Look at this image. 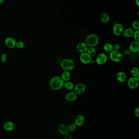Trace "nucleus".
Wrapping results in <instances>:
<instances>
[{"instance_id":"nucleus-14","label":"nucleus","mask_w":139,"mask_h":139,"mask_svg":"<svg viewBox=\"0 0 139 139\" xmlns=\"http://www.w3.org/2000/svg\"><path fill=\"white\" fill-rule=\"evenodd\" d=\"M3 128L8 132H12L14 130L15 125L14 123L11 121H7L4 123Z\"/></svg>"},{"instance_id":"nucleus-8","label":"nucleus","mask_w":139,"mask_h":139,"mask_svg":"<svg viewBox=\"0 0 139 139\" xmlns=\"http://www.w3.org/2000/svg\"><path fill=\"white\" fill-rule=\"evenodd\" d=\"M108 58L107 55L103 53H100L97 56L96 59V62L99 65H102L106 63Z\"/></svg>"},{"instance_id":"nucleus-32","label":"nucleus","mask_w":139,"mask_h":139,"mask_svg":"<svg viewBox=\"0 0 139 139\" xmlns=\"http://www.w3.org/2000/svg\"><path fill=\"white\" fill-rule=\"evenodd\" d=\"M64 139H72V138L71 135H70L69 134H66L65 135Z\"/></svg>"},{"instance_id":"nucleus-29","label":"nucleus","mask_w":139,"mask_h":139,"mask_svg":"<svg viewBox=\"0 0 139 139\" xmlns=\"http://www.w3.org/2000/svg\"><path fill=\"white\" fill-rule=\"evenodd\" d=\"M76 125L74 123H72L71 124H70V126H68V129L70 131L73 132L75 130V129L76 128Z\"/></svg>"},{"instance_id":"nucleus-21","label":"nucleus","mask_w":139,"mask_h":139,"mask_svg":"<svg viewBox=\"0 0 139 139\" xmlns=\"http://www.w3.org/2000/svg\"><path fill=\"white\" fill-rule=\"evenodd\" d=\"M63 86H64V88L66 90H71L74 89V85L72 82L67 81V82H64Z\"/></svg>"},{"instance_id":"nucleus-4","label":"nucleus","mask_w":139,"mask_h":139,"mask_svg":"<svg viewBox=\"0 0 139 139\" xmlns=\"http://www.w3.org/2000/svg\"><path fill=\"white\" fill-rule=\"evenodd\" d=\"M109 56L111 60L113 62H120L123 59V56L122 53L119 50H113L110 52Z\"/></svg>"},{"instance_id":"nucleus-3","label":"nucleus","mask_w":139,"mask_h":139,"mask_svg":"<svg viewBox=\"0 0 139 139\" xmlns=\"http://www.w3.org/2000/svg\"><path fill=\"white\" fill-rule=\"evenodd\" d=\"M99 42V38L95 34H92L86 37L85 43L89 47H95Z\"/></svg>"},{"instance_id":"nucleus-2","label":"nucleus","mask_w":139,"mask_h":139,"mask_svg":"<svg viewBox=\"0 0 139 139\" xmlns=\"http://www.w3.org/2000/svg\"><path fill=\"white\" fill-rule=\"evenodd\" d=\"M74 62L71 59H65L61 62L60 66L64 71H70L74 68Z\"/></svg>"},{"instance_id":"nucleus-18","label":"nucleus","mask_w":139,"mask_h":139,"mask_svg":"<svg viewBox=\"0 0 139 139\" xmlns=\"http://www.w3.org/2000/svg\"><path fill=\"white\" fill-rule=\"evenodd\" d=\"M122 33L124 37L126 38H129L133 36L134 30L132 28H127L123 30Z\"/></svg>"},{"instance_id":"nucleus-35","label":"nucleus","mask_w":139,"mask_h":139,"mask_svg":"<svg viewBox=\"0 0 139 139\" xmlns=\"http://www.w3.org/2000/svg\"><path fill=\"white\" fill-rule=\"evenodd\" d=\"M94 61H93V60H91V64H94Z\"/></svg>"},{"instance_id":"nucleus-15","label":"nucleus","mask_w":139,"mask_h":139,"mask_svg":"<svg viewBox=\"0 0 139 139\" xmlns=\"http://www.w3.org/2000/svg\"><path fill=\"white\" fill-rule=\"evenodd\" d=\"M130 50L133 53H136L139 50V43L138 42H133L130 44Z\"/></svg>"},{"instance_id":"nucleus-5","label":"nucleus","mask_w":139,"mask_h":139,"mask_svg":"<svg viewBox=\"0 0 139 139\" xmlns=\"http://www.w3.org/2000/svg\"><path fill=\"white\" fill-rule=\"evenodd\" d=\"M139 80L136 77H130L128 81V86L130 89L132 90L135 89L138 87L139 85Z\"/></svg>"},{"instance_id":"nucleus-13","label":"nucleus","mask_w":139,"mask_h":139,"mask_svg":"<svg viewBox=\"0 0 139 139\" xmlns=\"http://www.w3.org/2000/svg\"><path fill=\"white\" fill-rule=\"evenodd\" d=\"M77 98V94L74 92H71L66 94L65 95V99L69 102L74 101Z\"/></svg>"},{"instance_id":"nucleus-36","label":"nucleus","mask_w":139,"mask_h":139,"mask_svg":"<svg viewBox=\"0 0 139 139\" xmlns=\"http://www.w3.org/2000/svg\"><path fill=\"white\" fill-rule=\"evenodd\" d=\"M45 0V1H49V0Z\"/></svg>"},{"instance_id":"nucleus-27","label":"nucleus","mask_w":139,"mask_h":139,"mask_svg":"<svg viewBox=\"0 0 139 139\" xmlns=\"http://www.w3.org/2000/svg\"><path fill=\"white\" fill-rule=\"evenodd\" d=\"M132 27L135 30H138L139 29V22L138 21L135 20L132 23Z\"/></svg>"},{"instance_id":"nucleus-1","label":"nucleus","mask_w":139,"mask_h":139,"mask_svg":"<svg viewBox=\"0 0 139 139\" xmlns=\"http://www.w3.org/2000/svg\"><path fill=\"white\" fill-rule=\"evenodd\" d=\"M64 82L60 76H53L50 80L49 86L53 90H60L64 86Z\"/></svg>"},{"instance_id":"nucleus-9","label":"nucleus","mask_w":139,"mask_h":139,"mask_svg":"<svg viewBox=\"0 0 139 139\" xmlns=\"http://www.w3.org/2000/svg\"><path fill=\"white\" fill-rule=\"evenodd\" d=\"M74 92L77 94H81L85 92L86 90V87L84 84L79 83L74 86Z\"/></svg>"},{"instance_id":"nucleus-30","label":"nucleus","mask_w":139,"mask_h":139,"mask_svg":"<svg viewBox=\"0 0 139 139\" xmlns=\"http://www.w3.org/2000/svg\"><path fill=\"white\" fill-rule=\"evenodd\" d=\"M113 50H119L120 48V46L118 44H115L113 46Z\"/></svg>"},{"instance_id":"nucleus-6","label":"nucleus","mask_w":139,"mask_h":139,"mask_svg":"<svg viewBox=\"0 0 139 139\" xmlns=\"http://www.w3.org/2000/svg\"><path fill=\"white\" fill-rule=\"evenodd\" d=\"M80 60L82 63L85 64H88L91 63L92 58L87 52L81 53L80 56Z\"/></svg>"},{"instance_id":"nucleus-26","label":"nucleus","mask_w":139,"mask_h":139,"mask_svg":"<svg viewBox=\"0 0 139 139\" xmlns=\"http://www.w3.org/2000/svg\"><path fill=\"white\" fill-rule=\"evenodd\" d=\"M134 39L135 40V41L139 42V30H136L135 32H134L133 34Z\"/></svg>"},{"instance_id":"nucleus-20","label":"nucleus","mask_w":139,"mask_h":139,"mask_svg":"<svg viewBox=\"0 0 139 139\" xmlns=\"http://www.w3.org/2000/svg\"><path fill=\"white\" fill-rule=\"evenodd\" d=\"M109 19H110L109 16V14L106 13L103 14L101 16V21L102 22V23H104V24L107 23L109 22Z\"/></svg>"},{"instance_id":"nucleus-12","label":"nucleus","mask_w":139,"mask_h":139,"mask_svg":"<svg viewBox=\"0 0 139 139\" xmlns=\"http://www.w3.org/2000/svg\"><path fill=\"white\" fill-rule=\"evenodd\" d=\"M58 130L60 134L62 135H66L69 132L68 126L66 124L62 123L60 124L58 127Z\"/></svg>"},{"instance_id":"nucleus-17","label":"nucleus","mask_w":139,"mask_h":139,"mask_svg":"<svg viewBox=\"0 0 139 139\" xmlns=\"http://www.w3.org/2000/svg\"><path fill=\"white\" fill-rule=\"evenodd\" d=\"M116 78L119 82L121 83H123L126 80V74L123 72H119L117 74Z\"/></svg>"},{"instance_id":"nucleus-31","label":"nucleus","mask_w":139,"mask_h":139,"mask_svg":"<svg viewBox=\"0 0 139 139\" xmlns=\"http://www.w3.org/2000/svg\"><path fill=\"white\" fill-rule=\"evenodd\" d=\"M135 114L137 117H139V108H136L135 110Z\"/></svg>"},{"instance_id":"nucleus-11","label":"nucleus","mask_w":139,"mask_h":139,"mask_svg":"<svg viewBox=\"0 0 139 139\" xmlns=\"http://www.w3.org/2000/svg\"><path fill=\"white\" fill-rule=\"evenodd\" d=\"M88 46L85 42H81L78 44L76 46V50L78 52L84 53L87 52Z\"/></svg>"},{"instance_id":"nucleus-25","label":"nucleus","mask_w":139,"mask_h":139,"mask_svg":"<svg viewBox=\"0 0 139 139\" xmlns=\"http://www.w3.org/2000/svg\"><path fill=\"white\" fill-rule=\"evenodd\" d=\"M25 46V44L23 42L21 41L16 42V47L19 49H22Z\"/></svg>"},{"instance_id":"nucleus-28","label":"nucleus","mask_w":139,"mask_h":139,"mask_svg":"<svg viewBox=\"0 0 139 139\" xmlns=\"http://www.w3.org/2000/svg\"><path fill=\"white\" fill-rule=\"evenodd\" d=\"M7 59V55L5 52L3 53L1 58V62L2 63H4L6 61Z\"/></svg>"},{"instance_id":"nucleus-7","label":"nucleus","mask_w":139,"mask_h":139,"mask_svg":"<svg viewBox=\"0 0 139 139\" xmlns=\"http://www.w3.org/2000/svg\"><path fill=\"white\" fill-rule=\"evenodd\" d=\"M124 27L123 25L120 23H116L114 24L113 28V31L114 35L116 36H120L123 32Z\"/></svg>"},{"instance_id":"nucleus-23","label":"nucleus","mask_w":139,"mask_h":139,"mask_svg":"<svg viewBox=\"0 0 139 139\" xmlns=\"http://www.w3.org/2000/svg\"><path fill=\"white\" fill-rule=\"evenodd\" d=\"M103 49L107 52H111L113 50V46L111 44L106 43L104 45Z\"/></svg>"},{"instance_id":"nucleus-34","label":"nucleus","mask_w":139,"mask_h":139,"mask_svg":"<svg viewBox=\"0 0 139 139\" xmlns=\"http://www.w3.org/2000/svg\"><path fill=\"white\" fill-rule=\"evenodd\" d=\"M4 0H0V4H2L4 2Z\"/></svg>"},{"instance_id":"nucleus-19","label":"nucleus","mask_w":139,"mask_h":139,"mask_svg":"<svg viewBox=\"0 0 139 139\" xmlns=\"http://www.w3.org/2000/svg\"><path fill=\"white\" fill-rule=\"evenodd\" d=\"M71 74L69 71H64L62 74L61 78L64 82L69 81L71 78Z\"/></svg>"},{"instance_id":"nucleus-10","label":"nucleus","mask_w":139,"mask_h":139,"mask_svg":"<svg viewBox=\"0 0 139 139\" xmlns=\"http://www.w3.org/2000/svg\"><path fill=\"white\" fill-rule=\"evenodd\" d=\"M16 41L15 39L12 37H8L6 39L5 43L8 48H13L16 47Z\"/></svg>"},{"instance_id":"nucleus-24","label":"nucleus","mask_w":139,"mask_h":139,"mask_svg":"<svg viewBox=\"0 0 139 139\" xmlns=\"http://www.w3.org/2000/svg\"><path fill=\"white\" fill-rule=\"evenodd\" d=\"M130 73L133 77H136L139 75V70L136 67H133L131 69L130 71Z\"/></svg>"},{"instance_id":"nucleus-16","label":"nucleus","mask_w":139,"mask_h":139,"mask_svg":"<svg viewBox=\"0 0 139 139\" xmlns=\"http://www.w3.org/2000/svg\"><path fill=\"white\" fill-rule=\"evenodd\" d=\"M85 118L82 115H79L76 116L75 120V124L76 126H81L84 124L85 122Z\"/></svg>"},{"instance_id":"nucleus-33","label":"nucleus","mask_w":139,"mask_h":139,"mask_svg":"<svg viewBox=\"0 0 139 139\" xmlns=\"http://www.w3.org/2000/svg\"><path fill=\"white\" fill-rule=\"evenodd\" d=\"M135 4L138 7L139 6V0H135Z\"/></svg>"},{"instance_id":"nucleus-22","label":"nucleus","mask_w":139,"mask_h":139,"mask_svg":"<svg viewBox=\"0 0 139 139\" xmlns=\"http://www.w3.org/2000/svg\"><path fill=\"white\" fill-rule=\"evenodd\" d=\"M87 52L92 58L96 56V51L94 47H89Z\"/></svg>"}]
</instances>
